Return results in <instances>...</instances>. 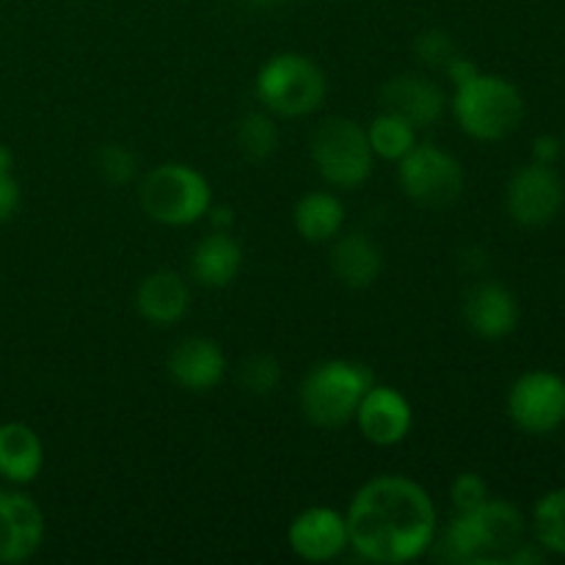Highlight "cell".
I'll return each mask as SVG.
<instances>
[{
  "mask_svg": "<svg viewBox=\"0 0 565 565\" xmlns=\"http://www.w3.org/2000/svg\"><path fill=\"white\" fill-rule=\"evenodd\" d=\"M367 138L375 158L386 160V163H401L417 147V127L403 119V116L392 114V110H381L370 121Z\"/></svg>",
  "mask_w": 565,
  "mask_h": 565,
  "instance_id": "obj_22",
  "label": "cell"
},
{
  "mask_svg": "<svg viewBox=\"0 0 565 565\" xmlns=\"http://www.w3.org/2000/svg\"><path fill=\"white\" fill-rule=\"evenodd\" d=\"M461 315L467 329L480 340H505L516 331L519 309L516 296L500 281H478L467 290L461 303Z\"/></svg>",
  "mask_w": 565,
  "mask_h": 565,
  "instance_id": "obj_15",
  "label": "cell"
},
{
  "mask_svg": "<svg viewBox=\"0 0 565 565\" xmlns=\"http://www.w3.org/2000/svg\"><path fill=\"white\" fill-rule=\"evenodd\" d=\"M290 552L303 563H331L351 550L345 513L329 505H312L296 513L287 527Z\"/></svg>",
  "mask_w": 565,
  "mask_h": 565,
  "instance_id": "obj_11",
  "label": "cell"
},
{
  "mask_svg": "<svg viewBox=\"0 0 565 565\" xmlns=\"http://www.w3.org/2000/svg\"><path fill=\"white\" fill-rule=\"evenodd\" d=\"M375 384L373 370L353 359L318 362L298 386V406L309 425L340 430L353 423L364 392Z\"/></svg>",
  "mask_w": 565,
  "mask_h": 565,
  "instance_id": "obj_4",
  "label": "cell"
},
{
  "mask_svg": "<svg viewBox=\"0 0 565 565\" xmlns=\"http://www.w3.org/2000/svg\"><path fill=\"white\" fill-rule=\"evenodd\" d=\"M353 423L370 445L397 447L414 430V406L395 386L373 384L364 392Z\"/></svg>",
  "mask_w": 565,
  "mask_h": 565,
  "instance_id": "obj_12",
  "label": "cell"
},
{
  "mask_svg": "<svg viewBox=\"0 0 565 565\" xmlns=\"http://www.w3.org/2000/svg\"><path fill=\"white\" fill-rule=\"evenodd\" d=\"M97 174L103 177L108 185H127V182L136 180L138 174V158L130 147L125 143H103L97 149Z\"/></svg>",
  "mask_w": 565,
  "mask_h": 565,
  "instance_id": "obj_26",
  "label": "cell"
},
{
  "mask_svg": "<svg viewBox=\"0 0 565 565\" xmlns=\"http://www.w3.org/2000/svg\"><path fill=\"white\" fill-rule=\"evenodd\" d=\"M166 370L180 390L204 395L224 381L226 353L210 337H185L171 348Z\"/></svg>",
  "mask_w": 565,
  "mask_h": 565,
  "instance_id": "obj_16",
  "label": "cell"
},
{
  "mask_svg": "<svg viewBox=\"0 0 565 565\" xmlns=\"http://www.w3.org/2000/svg\"><path fill=\"white\" fill-rule=\"evenodd\" d=\"M281 379V362L270 353H254L243 362L241 367V386L254 397H268L279 390Z\"/></svg>",
  "mask_w": 565,
  "mask_h": 565,
  "instance_id": "obj_25",
  "label": "cell"
},
{
  "mask_svg": "<svg viewBox=\"0 0 565 565\" xmlns=\"http://www.w3.org/2000/svg\"><path fill=\"white\" fill-rule=\"evenodd\" d=\"M397 182L412 202L441 210L461 199L467 174L461 160L445 147L417 141V147L397 163Z\"/></svg>",
  "mask_w": 565,
  "mask_h": 565,
  "instance_id": "obj_8",
  "label": "cell"
},
{
  "mask_svg": "<svg viewBox=\"0 0 565 565\" xmlns=\"http://www.w3.org/2000/svg\"><path fill=\"white\" fill-rule=\"evenodd\" d=\"M138 204L160 226H193L213 207L210 180L191 163L166 160L152 166L138 185Z\"/></svg>",
  "mask_w": 565,
  "mask_h": 565,
  "instance_id": "obj_6",
  "label": "cell"
},
{
  "mask_svg": "<svg viewBox=\"0 0 565 565\" xmlns=\"http://www.w3.org/2000/svg\"><path fill=\"white\" fill-rule=\"evenodd\" d=\"M414 53H417L419 61H423L425 66H430V70H445L447 61L458 53V47L447 31H441V28H428V31H423L414 39Z\"/></svg>",
  "mask_w": 565,
  "mask_h": 565,
  "instance_id": "obj_27",
  "label": "cell"
},
{
  "mask_svg": "<svg viewBox=\"0 0 565 565\" xmlns=\"http://www.w3.org/2000/svg\"><path fill=\"white\" fill-rule=\"evenodd\" d=\"M191 285L177 270H154L143 276L136 290V309L149 326L169 329L191 312Z\"/></svg>",
  "mask_w": 565,
  "mask_h": 565,
  "instance_id": "obj_17",
  "label": "cell"
},
{
  "mask_svg": "<svg viewBox=\"0 0 565 565\" xmlns=\"http://www.w3.org/2000/svg\"><path fill=\"white\" fill-rule=\"evenodd\" d=\"M281 143V130L276 116L268 110H252L237 121V149L254 163L274 158Z\"/></svg>",
  "mask_w": 565,
  "mask_h": 565,
  "instance_id": "obj_24",
  "label": "cell"
},
{
  "mask_svg": "<svg viewBox=\"0 0 565 565\" xmlns=\"http://www.w3.org/2000/svg\"><path fill=\"white\" fill-rule=\"evenodd\" d=\"M565 185L552 166L527 163L511 174L505 185V210L513 224L541 230L561 215Z\"/></svg>",
  "mask_w": 565,
  "mask_h": 565,
  "instance_id": "obj_10",
  "label": "cell"
},
{
  "mask_svg": "<svg viewBox=\"0 0 565 565\" xmlns=\"http://www.w3.org/2000/svg\"><path fill=\"white\" fill-rule=\"evenodd\" d=\"M351 550L375 565L423 561L439 535V511L423 483L386 472L364 480L345 511Z\"/></svg>",
  "mask_w": 565,
  "mask_h": 565,
  "instance_id": "obj_1",
  "label": "cell"
},
{
  "mask_svg": "<svg viewBox=\"0 0 565 565\" xmlns=\"http://www.w3.org/2000/svg\"><path fill=\"white\" fill-rule=\"evenodd\" d=\"M527 539V519L511 500H489L472 511H461L447 522L441 539L436 535L439 555L450 563L491 565L505 557ZM434 544V546H436Z\"/></svg>",
  "mask_w": 565,
  "mask_h": 565,
  "instance_id": "obj_2",
  "label": "cell"
},
{
  "mask_svg": "<svg viewBox=\"0 0 565 565\" xmlns=\"http://www.w3.org/2000/svg\"><path fill=\"white\" fill-rule=\"evenodd\" d=\"M207 218L210 224H213V230L232 232V226H235V210H232L230 204H213V207L207 210Z\"/></svg>",
  "mask_w": 565,
  "mask_h": 565,
  "instance_id": "obj_32",
  "label": "cell"
},
{
  "mask_svg": "<svg viewBox=\"0 0 565 565\" xmlns=\"http://www.w3.org/2000/svg\"><path fill=\"white\" fill-rule=\"evenodd\" d=\"M42 436L25 423L0 425V478L11 486H28L42 475Z\"/></svg>",
  "mask_w": 565,
  "mask_h": 565,
  "instance_id": "obj_20",
  "label": "cell"
},
{
  "mask_svg": "<svg viewBox=\"0 0 565 565\" xmlns=\"http://www.w3.org/2000/svg\"><path fill=\"white\" fill-rule=\"evenodd\" d=\"M447 75V81L452 83V86H458V83H463V81H469V77H475L480 72V66L475 64L472 58H467V55H461V53H456L452 55L450 61H447L445 64V70H441Z\"/></svg>",
  "mask_w": 565,
  "mask_h": 565,
  "instance_id": "obj_31",
  "label": "cell"
},
{
  "mask_svg": "<svg viewBox=\"0 0 565 565\" xmlns=\"http://www.w3.org/2000/svg\"><path fill=\"white\" fill-rule=\"evenodd\" d=\"M345 202L334 191H309L292 207V226L307 243H331L345 230Z\"/></svg>",
  "mask_w": 565,
  "mask_h": 565,
  "instance_id": "obj_21",
  "label": "cell"
},
{
  "mask_svg": "<svg viewBox=\"0 0 565 565\" xmlns=\"http://www.w3.org/2000/svg\"><path fill=\"white\" fill-rule=\"evenodd\" d=\"M331 243L334 246H331L329 263L342 287L367 290L379 281L381 270H384V254L373 237L364 235V232L342 230Z\"/></svg>",
  "mask_w": 565,
  "mask_h": 565,
  "instance_id": "obj_18",
  "label": "cell"
},
{
  "mask_svg": "<svg viewBox=\"0 0 565 565\" xmlns=\"http://www.w3.org/2000/svg\"><path fill=\"white\" fill-rule=\"evenodd\" d=\"M563 158V141L557 136H539L533 141V163L555 166Z\"/></svg>",
  "mask_w": 565,
  "mask_h": 565,
  "instance_id": "obj_30",
  "label": "cell"
},
{
  "mask_svg": "<svg viewBox=\"0 0 565 565\" xmlns=\"http://www.w3.org/2000/svg\"><path fill=\"white\" fill-rule=\"evenodd\" d=\"M491 497L489 483H486L483 475L478 472H461L452 478L450 483V505L452 511H472V508L483 505L486 500Z\"/></svg>",
  "mask_w": 565,
  "mask_h": 565,
  "instance_id": "obj_28",
  "label": "cell"
},
{
  "mask_svg": "<svg viewBox=\"0 0 565 565\" xmlns=\"http://www.w3.org/2000/svg\"><path fill=\"white\" fill-rule=\"evenodd\" d=\"M188 270L196 285L210 290L230 287L243 270V246L232 232L213 230L193 246Z\"/></svg>",
  "mask_w": 565,
  "mask_h": 565,
  "instance_id": "obj_19",
  "label": "cell"
},
{
  "mask_svg": "<svg viewBox=\"0 0 565 565\" xmlns=\"http://www.w3.org/2000/svg\"><path fill=\"white\" fill-rule=\"evenodd\" d=\"M508 417L522 434L550 436L565 425V379L552 370L522 373L508 390Z\"/></svg>",
  "mask_w": 565,
  "mask_h": 565,
  "instance_id": "obj_9",
  "label": "cell"
},
{
  "mask_svg": "<svg viewBox=\"0 0 565 565\" xmlns=\"http://www.w3.org/2000/svg\"><path fill=\"white\" fill-rule=\"evenodd\" d=\"M22 191L14 174H0V224L11 221L20 210Z\"/></svg>",
  "mask_w": 565,
  "mask_h": 565,
  "instance_id": "obj_29",
  "label": "cell"
},
{
  "mask_svg": "<svg viewBox=\"0 0 565 565\" xmlns=\"http://www.w3.org/2000/svg\"><path fill=\"white\" fill-rule=\"evenodd\" d=\"M533 539L546 555L565 557V486L546 491L533 508Z\"/></svg>",
  "mask_w": 565,
  "mask_h": 565,
  "instance_id": "obj_23",
  "label": "cell"
},
{
  "mask_svg": "<svg viewBox=\"0 0 565 565\" xmlns=\"http://www.w3.org/2000/svg\"><path fill=\"white\" fill-rule=\"evenodd\" d=\"M44 544V511L31 494L0 491V565L25 563Z\"/></svg>",
  "mask_w": 565,
  "mask_h": 565,
  "instance_id": "obj_13",
  "label": "cell"
},
{
  "mask_svg": "<svg viewBox=\"0 0 565 565\" xmlns=\"http://www.w3.org/2000/svg\"><path fill=\"white\" fill-rule=\"evenodd\" d=\"M563 154H565V147H563Z\"/></svg>",
  "mask_w": 565,
  "mask_h": 565,
  "instance_id": "obj_34",
  "label": "cell"
},
{
  "mask_svg": "<svg viewBox=\"0 0 565 565\" xmlns=\"http://www.w3.org/2000/svg\"><path fill=\"white\" fill-rule=\"evenodd\" d=\"M329 94L323 66L309 55L285 50L259 66L254 77V97L276 119H301L315 114Z\"/></svg>",
  "mask_w": 565,
  "mask_h": 565,
  "instance_id": "obj_5",
  "label": "cell"
},
{
  "mask_svg": "<svg viewBox=\"0 0 565 565\" xmlns=\"http://www.w3.org/2000/svg\"><path fill=\"white\" fill-rule=\"evenodd\" d=\"M447 94L434 77L419 72H401L381 86V105L384 110L403 116L417 130L434 127L447 110Z\"/></svg>",
  "mask_w": 565,
  "mask_h": 565,
  "instance_id": "obj_14",
  "label": "cell"
},
{
  "mask_svg": "<svg viewBox=\"0 0 565 565\" xmlns=\"http://www.w3.org/2000/svg\"><path fill=\"white\" fill-rule=\"evenodd\" d=\"M447 108L452 110V119L463 136L497 143L519 130L527 105L516 83L480 70L475 77L458 83Z\"/></svg>",
  "mask_w": 565,
  "mask_h": 565,
  "instance_id": "obj_3",
  "label": "cell"
},
{
  "mask_svg": "<svg viewBox=\"0 0 565 565\" xmlns=\"http://www.w3.org/2000/svg\"><path fill=\"white\" fill-rule=\"evenodd\" d=\"M309 158L320 180L334 191H356L375 169L367 127L348 116H329L315 127Z\"/></svg>",
  "mask_w": 565,
  "mask_h": 565,
  "instance_id": "obj_7",
  "label": "cell"
},
{
  "mask_svg": "<svg viewBox=\"0 0 565 565\" xmlns=\"http://www.w3.org/2000/svg\"><path fill=\"white\" fill-rule=\"evenodd\" d=\"M0 174H14V152L0 143Z\"/></svg>",
  "mask_w": 565,
  "mask_h": 565,
  "instance_id": "obj_33",
  "label": "cell"
}]
</instances>
